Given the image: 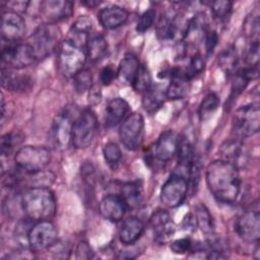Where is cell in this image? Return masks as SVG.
<instances>
[{"label": "cell", "mask_w": 260, "mask_h": 260, "mask_svg": "<svg viewBox=\"0 0 260 260\" xmlns=\"http://www.w3.org/2000/svg\"><path fill=\"white\" fill-rule=\"evenodd\" d=\"M220 104V100L218 95L214 92H209L205 95V98L200 103L199 109H198V115L201 121L208 120L214 112L218 109Z\"/></svg>", "instance_id": "obj_32"}, {"label": "cell", "mask_w": 260, "mask_h": 260, "mask_svg": "<svg viewBox=\"0 0 260 260\" xmlns=\"http://www.w3.org/2000/svg\"><path fill=\"white\" fill-rule=\"evenodd\" d=\"M74 87L78 93H83L85 90H89L92 86V76L90 71L82 69L74 77Z\"/></svg>", "instance_id": "obj_39"}, {"label": "cell", "mask_w": 260, "mask_h": 260, "mask_svg": "<svg viewBox=\"0 0 260 260\" xmlns=\"http://www.w3.org/2000/svg\"><path fill=\"white\" fill-rule=\"evenodd\" d=\"M204 66H205V61L202 55L199 53H195L191 56L189 64L186 68H184V71L186 76L191 80L204 70Z\"/></svg>", "instance_id": "obj_38"}, {"label": "cell", "mask_w": 260, "mask_h": 260, "mask_svg": "<svg viewBox=\"0 0 260 260\" xmlns=\"http://www.w3.org/2000/svg\"><path fill=\"white\" fill-rule=\"evenodd\" d=\"M156 17V12L153 8H149L146 11H144L136 24V31L139 34H143L146 30H148L154 23Z\"/></svg>", "instance_id": "obj_40"}, {"label": "cell", "mask_w": 260, "mask_h": 260, "mask_svg": "<svg viewBox=\"0 0 260 260\" xmlns=\"http://www.w3.org/2000/svg\"><path fill=\"white\" fill-rule=\"evenodd\" d=\"M57 241L58 230L51 220L36 221L27 235V247L35 253L48 250Z\"/></svg>", "instance_id": "obj_9"}, {"label": "cell", "mask_w": 260, "mask_h": 260, "mask_svg": "<svg viewBox=\"0 0 260 260\" xmlns=\"http://www.w3.org/2000/svg\"><path fill=\"white\" fill-rule=\"evenodd\" d=\"M144 134V118L140 113L130 114L121 124L119 138L128 150H136L142 143Z\"/></svg>", "instance_id": "obj_12"}, {"label": "cell", "mask_w": 260, "mask_h": 260, "mask_svg": "<svg viewBox=\"0 0 260 260\" xmlns=\"http://www.w3.org/2000/svg\"><path fill=\"white\" fill-rule=\"evenodd\" d=\"M218 64L228 75H232L237 72L238 54L234 46H229L221 52L218 57Z\"/></svg>", "instance_id": "obj_31"}, {"label": "cell", "mask_w": 260, "mask_h": 260, "mask_svg": "<svg viewBox=\"0 0 260 260\" xmlns=\"http://www.w3.org/2000/svg\"><path fill=\"white\" fill-rule=\"evenodd\" d=\"M245 35L252 39V41H258L259 36V12L258 9L254 10L250 15L247 16L244 22Z\"/></svg>", "instance_id": "obj_37"}, {"label": "cell", "mask_w": 260, "mask_h": 260, "mask_svg": "<svg viewBox=\"0 0 260 260\" xmlns=\"http://www.w3.org/2000/svg\"><path fill=\"white\" fill-rule=\"evenodd\" d=\"M130 106L122 98L111 100L105 112V125L108 128H113L122 123L130 114Z\"/></svg>", "instance_id": "obj_20"}, {"label": "cell", "mask_w": 260, "mask_h": 260, "mask_svg": "<svg viewBox=\"0 0 260 260\" xmlns=\"http://www.w3.org/2000/svg\"><path fill=\"white\" fill-rule=\"evenodd\" d=\"M144 232V224L136 216H130L123 220L119 230V240L126 246L136 243Z\"/></svg>", "instance_id": "obj_21"}, {"label": "cell", "mask_w": 260, "mask_h": 260, "mask_svg": "<svg viewBox=\"0 0 260 260\" xmlns=\"http://www.w3.org/2000/svg\"><path fill=\"white\" fill-rule=\"evenodd\" d=\"M236 233L239 238L248 244H258L260 239V214L258 210L243 212L236 222Z\"/></svg>", "instance_id": "obj_14"}, {"label": "cell", "mask_w": 260, "mask_h": 260, "mask_svg": "<svg viewBox=\"0 0 260 260\" xmlns=\"http://www.w3.org/2000/svg\"><path fill=\"white\" fill-rule=\"evenodd\" d=\"M20 205L26 217L34 221L50 220L57 209L54 192L45 186L25 189L20 195Z\"/></svg>", "instance_id": "obj_2"}, {"label": "cell", "mask_w": 260, "mask_h": 260, "mask_svg": "<svg viewBox=\"0 0 260 260\" xmlns=\"http://www.w3.org/2000/svg\"><path fill=\"white\" fill-rule=\"evenodd\" d=\"M25 32V22L22 16L14 11L6 10L2 13L1 37L7 44L17 43Z\"/></svg>", "instance_id": "obj_15"}, {"label": "cell", "mask_w": 260, "mask_h": 260, "mask_svg": "<svg viewBox=\"0 0 260 260\" xmlns=\"http://www.w3.org/2000/svg\"><path fill=\"white\" fill-rule=\"evenodd\" d=\"M140 66L141 64L134 54H126L120 61L117 69V77L121 82L132 85Z\"/></svg>", "instance_id": "obj_22"}, {"label": "cell", "mask_w": 260, "mask_h": 260, "mask_svg": "<svg viewBox=\"0 0 260 260\" xmlns=\"http://www.w3.org/2000/svg\"><path fill=\"white\" fill-rule=\"evenodd\" d=\"M206 185L213 197L220 203H234L241 190L238 167L225 159L211 161L205 172Z\"/></svg>", "instance_id": "obj_1"}, {"label": "cell", "mask_w": 260, "mask_h": 260, "mask_svg": "<svg viewBox=\"0 0 260 260\" xmlns=\"http://www.w3.org/2000/svg\"><path fill=\"white\" fill-rule=\"evenodd\" d=\"M188 190L187 178L179 173H173L161 186L159 193L160 202L166 207L176 208L184 202Z\"/></svg>", "instance_id": "obj_10"}, {"label": "cell", "mask_w": 260, "mask_h": 260, "mask_svg": "<svg viewBox=\"0 0 260 260\" xmlns=\"http://www.w3.org/2000/svg\"><path fill=\"white\" fill-rule=\"evenodd\" d=\"M117 77V71L112 65L105 66L100 72V80L104 85H110Z\"/></svg>", "instance_id": "obj_44"}, {"label": "cell", "mask_w": 260, "mask_h": 260, "mask_svg": "<svg viewBox=\"0 0 260 260\" xmlns=\"http://www.w3.org/2000/svg\"><path fill=\"white\" fill-rule=\"evenodd\" d=\"M48 251L52 252L56 258H68L71 253V246L68 242L57 241L48 249Z\"/></svg>", "instance_id": "obj_42"}, {"label": "cell", "mask_w": 260, "mask_h": 260, "mask_svg": "<svg viewBox=\"0 0 260 260\" xmlns=\"http://www.w3.org/2000/svg\"><path fill=\"white\" fill-rule=\"evenodd\" d=\"M181 19L178 15L164 13L159 16L156 24V34L160 40H173L180 27Z\"/></svg>", "instance_id": "obj_25"}, {"label": "cell", "mask_w": 260, "mask_h": 260, "mask_svg": "<svg viewBox=\"0 0 260 260\" xmlns=\"http://www.w3.org/2000/svg\"><path fill=\"white\" fill-rule=\"evenodd\" d=\"M149 224L152 229L153 237L156 242L165 244L175 234L176 225L170 213L165 209H157L149 218Z\"/></svg>", "instance_id": "obj_16"}, {"label": "cell", "mask_w": 260, "mask_h": 260, "mask_svg": "<svg viewBox=\"0 0 260 260\" xmlns=\"http://www.w3.org/2000/svg\"><path fill=\"white\" fill-rule=\"evenodd\" d=\"M34 50L29 43H12L2 48V68L21 69L31 65L36 61Z\"/></svg>", "instance_id": "obj_8"}, {"label": "cell", "mask_w": 260, "mask_h": 260, "mask_svg": "<svg viewBox=\"0 0 260 260\" xmlns=\"http://www.w3.org/2000/svg\"><path fill=\"white\" fill-rule=\"evenodd\" d=\"M1 83L4 88L11 91H24L29 88L31 78L27 75H15L8 68H2Z\"/></svg>", "instance_id": "obj_27"}, {"label": "cell", "mask_w": 260, "mask_h": 260, "mask_svg": "<svg viewBox=\"0 0 260 260\" xmlns=\"http://www.w3.org/2000/svg\"><path fill=\"white\" fill-rule=\"evenodd\" d=\"M74 9V3L68 0H48L41 3V12L49 21L55 23L69 18Z\"/></svg>", "instance_id": "obj_17"}, {"label": "cell", "mask_w": 260, "mask_h": 260, "mask_svg": "<svg viewBox=\"0 0 260 260\" xmlns=\"http://www.w3.org/2000/svg\"><path fill=\"white\" fill-rule=\"evenodd\" d=\"M49 148L43 145H24L14 153V162L18 170L27 175L41 173L51 161Z\"/></svg>", "instance_id": "obj_4"}, {"label": "cell", "mask_w": 260, "mask_h": 260, "mask_svg": "<svg viewBox=\"0 0 260 260\" xmlns=\"http://www.w3.org/2000/svg\"><path fill=\"white\" fill-rule=\"evenodd\" d=\"M98 132V118L90 109L83 110L73 122L72 145L83 149L88 147Z\"/></svg>", "instance_id": "obj_7"}, {"label": "cell", "mask_w": 260, "mask_h": 260, "mask_svg": "<svg viewBox=\"0 0 260 260\" xmlns=\"http://www.w3.org/2000/svg\"><path fill=\"white\" fill-rule=\"evenodd\" d=\"M129 17V12L119 5H108L99 12V21L106 29H115L123 25Z\"/></svg>", "instance_id": "obj_19"}, {"label": "cell", "mask_w": 260, "mask_h": 260, "mask_svg": "<svg viewBox=\"0 0 260 260\" xmlns=\"http://www.w3.org/2000/svg\"><path fill=\"white\" fill-rule=\"evenodd\" d=\"M193 244H194V241L191 238L185 237V238H181L174 241L170 247L175 254L182 255V254L191 252L193 248Z\"/></svg>", "instance_id": "obj_41"}, {"label": "cell", "mask_w": 260, "mask_h": 260, "mask_svg": "<svg viewBox=\"0 0 260 260\" xmlns=\"http://www.w3.org/2000/svg\"><path fill=\"white\" fill-rule=\"evenodd\" d=\"M87 58L92 62L102 60L108 53V43L102 34L90 35L85 44Z\"/></svg>", "instance_id": "obj_28"}, {"label": "cell", "mask_w": 260, "mask_h": 260, "mask_svg": "<svg viewBox=\"0 0 260 260\" xmlns=\"http://www.w3.org/2000/svg\"><path fill=\"white\" fill-rule=\"evenodd\" d=\"M151 85H152V80H151V75L149 73V70L145 65L141 64L139 71L132 83V87L136 91L140 93H144Z\"/></svg>", "instance_id": "obj_36"}, {"label": "cell", "mask_w": 260, "mask_h": 260, "mask_svg": "<svg viewBox=\"0 0 260 260\" xmlns=\"http://www.w3.org/2000/svg\"><path fill=\"white\" fill-rule=\"evenodd\" d=\"M103 154L107 165L112 170H116L122 159V150L120 146L113 141L107 142L103 147Z\"/></svg>", "instance_id": "obj_34"}, {"label": "cell", "mask_w": 260, "mask_h": 260, "mask_svg": "<svg viewBox=\"0 0 260 260\" xmlns=\"http://www.w3.org/2000/svg\"><path fill=\"white\" fill-rule=\"evenodd\" d=\"M93 257V251L86 242H80L76 248V258L90 259Z\"/></svg>", "instance_id": "obj_45"}, {"label": "cell", "mask_w": 260, "mask_h": 260, "mask_svg": "<svg viewBox=\"0 0 260 260\" xmlns=\"http://www.w3.org/2000/svg\"><path fill=\"white\" fill-rule=\"evenodd\" d=\"M194 217H195L197 226L201 230V232L203 234H205L207 239L211 238L215 235L213 218H212L209 210L203 204H199L195 207Z\"/></svg>", "instance_id": "obj_29"}, {"label": "cell", "mask_w": 260, "mask_h": 260, "mask_svg": "<svg viewBox=\"0 0 260 260\" xmlns=\"http://www.w3.org/2000/svg\"><path fill=\"white\" fill-rule=\"evenodd\" d=\"M61 34L55 23L41 24L36 28L30 37L31 46L36 59L42 60L51 55V53L60 46Z\"/></svg>", "instance_id": "obj_5"}, {"label": "cell", "mask_w": 260, "mask_h": 260, "mask_svg": "<svg viewBox=\"0 0 260 260\" xmlns=\"http://www.w3.org/2000/svg\"><path fill=\"white\" fill-rule=\"evenodd\" d=\"M85 47L66 39L61 42L57 53V65L60 73L66 78H73L81 71L86 62Z\"/></svg>", "instance_id": "obj_3"}, {"label": "cell", "mask_w": 260, "mask_h": 260, "mask_svg": "<svg viewBox=\"0 0 260 260\" xmlns=\"http://www.w3.org/2000/svg\"><path fill=\"white\" fill-rule=\"evenodd\" d=\"M102 101V92L98 85L92 84L88 90V103L92 106H96Z\"/></svg>", "instance_id": "obj_46"}, {"label": "cell", "mask_w": 260, "mask_h": 260, "mask_svg": "<svg viewBox=\"0 0 260 260\" xmlns=\"http://www.w3.org/2000/svg\"><path fill=\"white\" fill-rule=\"evenodd\" d=\"M128 207L122 197L117 194H109L103 197L99 204L101 215L112 222H118L123 219Z\"/></svg>", "instance_id": "obj_18"}, {"label": "cell", "mask_w": 260, "mask_h": 260, "mask_svg": "<svg viewBox=\"0 0 260 260\" xmlns=\"http://www.w3.org/2000/svg\"><path fill=\"white\" fill-rule=\"evenodd\" d=\"M101 2H99V1H93V0H89V1H82L81 2V4L82 5H84V6H86V7H88V8H94L95 6H98L99 4H100Z\"/></svg>", "instance_id": "obj_47"}, {"label": "cell", "mask_w": 260, "mask_h": 260, "mask_svg": "<svg viewBox=\"0 0 260 260\" xmlns=\"http://www.w3.org/2000/svg\"><path fill=\"white\" fill-rule=\"evenodd\" d=\"M219 152L221 154V159H225L236 165V161L242 153V143L239 139L226 140L221 144Z\"/></svg>", "instance_id": "obj_33"}, {"label": "cell", "mask_w": 260, "mask_h": 260, "mask_svg": "<svg viewBox=\"0 0 260 260\" xmlns=\"http://www.w3.org/2000/svg\"><path fill=\"white\" fill-rule=\"evenodd\" d=\"M259 105L250 103L237 109L232 120V130L238 138L250 137L259 131Z\"/></svg>", "instance_id": "obj_6"}, {"label": "cell", "mask_w": 260, "mask_h": 260, "mask_svg": "<svg viewBox=\"0 0 260 260\" xmlns=\"http://www.w3.org/2000/svg\"><path fill=\"white\" fill-rule=\"evenodd\" d=\"M179 136L171 129L164 131L152 146L150 153L146 155L147 165H165L170 161L178 151Z\"/></svg>", "instance_id": "obj_11"}, {"label": "cell", "mask_w": 260, "mask_h": 260, "mask_svg": "<svg viewBox=\"0 0 260 260\" xmlns=\"http://www.w3.org/2000/svg\"><path fill=\"white\" fill-rule=\"evenodd\" d=\"M143 94L142 106L149 114L156 113L165 104L167 99L166 89L159 84H152Z\"/></svg>", "instance_id": "obj_24"}, {"label": "cell", "mask_w": 260, "mask_h": 260, "mask_svg": "<svg viewBox=\"0 0 260 260\" xmlns=\"http://www.w3.org/2000/svg\"><path fill=\"white\" fill-rule=\"evenodd\" d=\"M92 20L90 17L86 15L79 16L71 25L69 29V38L70 40L78 43L85 47L86 41L88 37L91 35L92 30Z\"/></svg>", "instance_id": "obj_26"}, {"label": "cell", "mask_w": 260, "mask_h": 260, "mask_svg": "<svg viewBox=\"0 0 260 260\" xmlns=\"http://www.w3.org/2000/svg\"><path fill=\"white\" fill-rule=\"evenodd\" d=\"M128 208L134 209L139 207L143 202V188L138 181L123 183L120 187L119 194Z\"/></svg>", "instance_id": "obj_23"}, {"label": "cell", "mask_w": 260, "mask_h": 260, "mask_svg": "<svg viewBox=\"0 0 260 260\" xmlns=\"http://www.w3.org/2000/svg\"><path fill=\"white\" fill-rule=\"evenodd\" d=\"M73 122L67 111L57 114L53 120L50 139L56 149L64 150L72 143Z\"/></svg>", "instance_id": "obj_13"}, {"label": "cell", "mask_w": 260, "mask_h": 260, "mask_svg": "<svg viewBox=\"0 0 260 260\" xmlns=\"http://www.w3.org/2000/svg\"><path fill=\"white\" fill-rule=\"evenodd\" d=\"M23 141V135L19 131H11L4 134L1 137V154L3 157L10 156L13 152H16V148Z\"/></svg>", "instance_id": "obj_30"}, {"label": "cell", "mask_w": 260, "mask_h": 260, "mask_svg": "<svg viewBox=\"0 0 260 260\" xmlns=\"http://www.w3.org/2000/svg\"><path fill=\"white\" fill-rule=\"evenodd\" d=\"M204 46L207 55L213 53L215 47L218 44V35L214 29H207L204 36Z\"/></svg>", "instance_id": "obj_43"}, {"label": "cell", "mask_w": 260, "mask_h": 260, "mask_svg": "<svg viewBox=\"0 0 260 260\" xmlns=\"http://www.w3.org/2000/svg\"><path fill=\"white\" fill-rule=\"evenodd\" d=\"M210 9L213 17L219 22H225L232 13L233 2L228 0H217L210 2Z\"/></svg>", "instance_id": "obj_35"}]
</instances>
